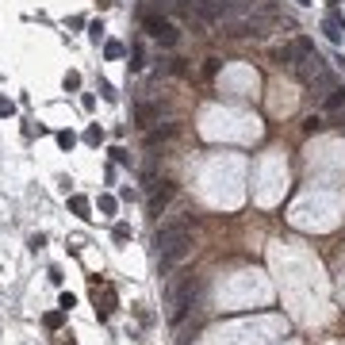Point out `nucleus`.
I'll return each instance as SVG.
<instances>
[{
    "instance_id": "1",
    "label": "nucleus",
    "mask_w": 345,
    "mask_h": 345,
    "mask_svg": "<svg viewBox=\"0 0 345 345\" xmlns=\"http://www.w3.org/2000/svg\"><path fill=\"white\" fill-rule=\"evenodd\" d=\"M276 23V8H268V4H253L246 16L230 19V34H268Z\"/></svg>"
},
{
    "instance_id": "2",
    "label": "nucleus",
    "mask_w": 345,
    "mask_h": 345,
    "mask_svg": "<svg viewBox=\"0 0 345 345\" xmlns=\"http://www.w3.org/2000/svg\"><path fill=\"white\" fill-rule=\"evenodd\" d=\"M188 238H192V215H177V219L157 226L154 246H157V253H165V250H172V246H181V242H188Z\"/></svg>"
},
{
    "instance_id": "3",
    "label": "nucleus",
    "mask_w": 345,
    "mask_h": 345,
    "mask_svg": "<svg viewBox=\"0 0 345 345\" xmlns=\"http://www.w3.org/2000/svg\"><path fill=\"white\" fill-rule=\"evenodd\" d=\"M196 292H199L196 276H184L181 284H169V319L172 322H181L188 315V307L196 303Z\"/></svg>"
},
{
    "instance_id": "4",
    "label": "nucleus",
    "mask_w": 345,
    "mask_h": 345,
    "mask_svg": "<svg viewBox=\"0 0 345 345\" xmlns=\"http://www.w3.org/2000/svg\"><path fill=\"white\" fill-rule=\"evenodd\" d=\"M146 188H150V199H146V211H150V215H161L165 207H169V199L177 196V184H172V181H154V177H150Z\"/></svg>"
},
{
    "instance_id": "5",
    "label": "nucleus",
    "mask_w": 345,
    "mask_h": 345,
    "mask_svg": "<svg viewBox=\"0 0 345 345\" xmlns=\"http://www.w3.org/2000/svg\"><path fill=\"white\" fill-rule=\"evenodd\" d=\"M192 257V238L188 242H181V246H172V250H165L161 253V276H169L177 265H184V261Z\"/></svg>"
},
{
    "instance_id": "6",
    "label": "nucleus",
    "mask_w": 345,
    "mask_h": 345,
    "mask_svg": "<svg viewBox=\"0 0 345 345\" xmlns=\"http://www.w3.org/2000/svg\"><path fill=\"white\" fill-rule=\"evenodd\" d=\"M146 31L154 34V39H157L161 46H172L177 39H181V31H177V27H172L169 19H146Z\"/></svg>"
},
{
    "instance_id": "7",
    "label": "nucleus",
    "mask_w": 345,
    "mask_h": 345,
    "mask_svg": "<svg viewBox=\"0 0 345 345\" xmlns=\"http://www.w3.org/2000/svg\"><path fill=\"white\" fill-rule=\"evenodd\" d=\"M322 31H326V39H330V43H341V31H345L341 16H337V12H330V16H326V23H322Z\"/></svg>"
},
{
    "instance_id": "8",
    "label": "nucleus",
    "mask_w": 345,
    "mask_h": 345,
    "mask_svg": "<svg viewBox=\"0 0 345 345\" xmlns=\"http://www.w3.org/2000/svg\"><path fill=\"white\" fill-rule=\"evenodd\" d=\"M69 211L77 219H92V203H88V196H69Z\"/></svg>"
},
{
    "instance_id": "9",
    "label": "nucleus",
    "mask_w": 345,
    "mask_h": 345,
    "mask_svg": "<svg viewBox=\"0 0 345 345\" xmlns=\"http://www.w3.org/2000/svg\"><path fill=\"white\" fill-rule=\"evenodd\" d=\"M326 108H330V112L345 108V88H341V85H337V88H330V92H326Z\"/></svg>"
},
{
    "instance_id": "10",
    "label": "nucleus",
    "mask_w": 345,
    "mask_h": 345,
    "mask_svg": "<svg viewBox=\"0 0 345 345\" xmlns=\"http://www.w3.org/2000/svg\"><path fill=\"white\" fill-rule=\"evenodd\" d=\"M58 146L61 150H73V146H77V134H73V130H58Z\"/></svg>"
},
{
    "instance_id": "11",
    "label": "nucleus",
    "mask_w": 345,
    "mask_h": 345,
    "mask_svg": "<svg viewBox=\"0 0 345 345\" xmlns=\"http://www.w3.org/2000/svg\"><path fill=\"white\" fill-rule=\"evenodd\" d=\"M96 207H100L104 215H115V207H119V203H115V196H100V199H96Z\"/></svg>"
},
{
    "instance_id": "12",
    "label": "nucleus",
    "mask_w": 345,
    "mask_h": 345,
    "mask_svg": "<svg viewBox=\"0 0 345 345\" xmlns=\"http://www.w3.org/2000/svg\"><path fill=\"white\" fill-rule=\"evenodd\" d=\"M85 142H88V146H100V142H104V130L96 127V123H92V127L85 130Z\"/></svg>"
},
{
    "instance_id": "13",
    "label": "nucleus",
    "mask_w": 345,
    "mask_h": 345,
    "mask_svg": "<svg viewBox=\"0 0 345 345\" xmlns=\"http://www.w3.org/2000/svg\"><path fill=\"white\" fill-rule=\"evenodd\" d=\"M123 54H127V50H123V43H108V46H104V58H112V61H119Z\"/></svg>"
},
{
    "instance_id": "14",
    "label": "nucleus",
    "mask_w": 345,
    "mask_h": 345,
    "mask_svg": "<svg viewBox=\"0 0 345 345\" xmlns=\"http://www.w3.org/2000/svg\"><path fill=\"white\" fill-rule=\"evenodd\" d=\"M112 238H115V242H130V226H127V223H115Z\"/></svg>"
},
{
    "instance_id": "15",
    "label": "nucleus",
    "mask_w": 345,
    "mask_h": 345,
    "mask_svg": "<svg viewBox=\"0 0 345 345\" xmlns=\"http://www.w3.org/2000/svg\"><path fill=\"white\" fill-rule=\"evenodd\" d=\"M61 319H65V310H50V315H46L43 322H46L50 330H58V326H61Z\"/></svg>"
},
{
    "instance_id": "16",
    "label": "nucleus",
    "mask_w": 345,
    "mask_h": 345,
    "mask_svg": "<svg viewBox=\"0 0 345 345\" xmlns=\"http://www.w3.org/2000/svg\"><path fill=\"white\" fill-rule=\"evenodd\" d=\"M322 127H326V123H322V119H315V115H310V119L303 123V130H307V134H315V130H322Z\"/></svg>"
},
{
    "instance_id": "17",
    "label": "nucleus",
    "mask_w": 345,
    "mask_h": 345,
    "mask_svg": "<svg viewBox=\"0 0 345 345\" xmlns=\"http://www.w3.org/2000/svg\"><path fill=\"white\" fill-rule=\"evenodd\" d=\"M58 307H61V310H73V307H77V299H73V295H69V292H61Z\"/></svg>"
},
{
    "instance_id": "18",
    "label": "nucleus",
    "mask_w": 345,
    "mask_h": 345,
    "mask_svg": "<svg viewBox=\"0 0 345 345\" xmlns=\"http://www.w3.org/2000/svg\"><path fill=\"white\" fill-rule=\"evenodd\" d=\"M108 154H112V161H119V165L127 161V150H123V146H112V150H108Z\"/></svg>"
},
{
    "instance_id": "19",
    "label": "nucleus",
    "mask_w": 345,
    "mask_h": 345,
    "mask_svg": "<svg viewBox=\"0 0 345 345\" xmlns=\"http://www.w3.org/2000/svg\"><path fill=\"white\" fill-rule=\"evenodd\" d=\"M0 115H16V104H12V100H0Z\"/></svg>"
},
{
    "instance_id": "20",
    "label": "nucleus",
    "mask_w": 345,
    "mask_h": 345,
    "mask_svg": "<svg viewBox=\"0 0 345 345\" xmlns=\"http://www.w3.org/2000/svg\"><path fill=\"white\" fill-rule=\"evenodd\" d=\"M81 85V73H65V88H77Z\"/></svg>"
},
{
    "instance_id": "21",
    "label": "nucleus",
    "mask_w": 345,
    "mask_h": 345,
    "mask_svg": "<svg viewBox=\"0 0 345 345\" xmlns=\"http://www.w3.org/2000/svg\"><path fill=\"white\" fill-rule=\"evenodd\" d=\"M330 4H337V0H330Z\"/></svg>"
},
{
    "instance_id": "22",
    "label": "nucleus",
    "mask_w": 345,
    "mask_h": 345,
    "mask_svg": "<svg viewBox=\"0 0 345 345\" xmlns=\"http://www.w3.org/2000/svg\"><path fill=\"white\" fill-rule=\"evenodd\" d=\"M69 345H73V341H69Z\"/></svg>"
}]
</instances>
